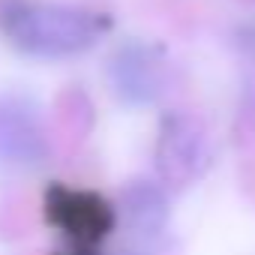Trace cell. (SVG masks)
Here are the masks:
<instances>
[{"label": "cell", "instance_id": "1", "mask_svg": "<svg viewBox=\"0 0 255 255\" xmlns=\"http://www.w3.org/2000/svg\"><path fill=\"white\" fill-rule=\"evenodd\" d=\"M6 30L33 51H75L93 39V21L63 6H21L9 12Z\"/></svg>", "mask_w": 255, "mask_h": 255}]
</instances>
